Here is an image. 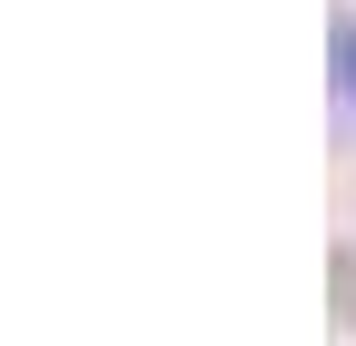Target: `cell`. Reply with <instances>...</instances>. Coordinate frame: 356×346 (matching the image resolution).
I'll use <instances>...</instances> for the list:
<instances>
[{
    "mask_svg": "<svg viewBox=\"0 0 356 346\" xmlns=\"http://www.w3.org/2000/svg\"><path fill=\"white\" fill-rule=\"evenodd\" d=\"M337 79H346V99H356V30L337 40Z\"/></svg>",
    "mask_w": 356,
    "mask_h": 346,
    "instance_id": "cell-1",
    "label": "cell"
}]
</instances>
